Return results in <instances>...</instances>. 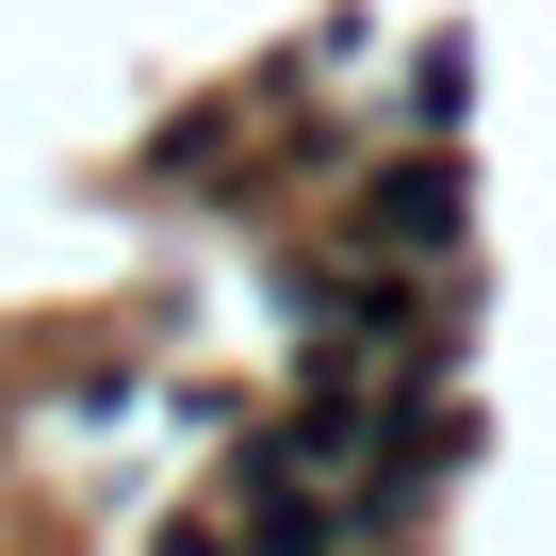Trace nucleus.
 <instances>
[{
  "mask_svg": "<svg viewBox=\"0 0 556 556\" xmlns=\"http://www.w3.org/2000/svg\"><path fill=\"white\" fill-rule=\"evenodd\" d=\"M458 213H475V180H458L442 148H393V164L361 180V245H393V262H442Z\"/></svg>",
  "mask_w": 556,
  "mask_h": 556,
  "instance_id": "f257e3e1",
  "label": "nucleus"
},
{
  "mask_svg": "<svg viewBox=\"0 0 556 556\" xmlns=\"http://www.w3.org/2000/svg\"><path fill=\"white\" fill-rule=\"evenodd\" d=\"M148 556H229V540H213V523H164V540H148Z\"/></svg>",
  "mask_w": 556,
  "mask_h": 556,
  "instance_id": "f03ea898",
  "label": "nucleus"
}]
</instances>
